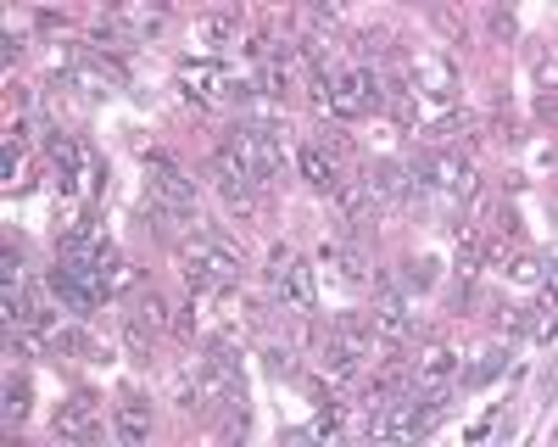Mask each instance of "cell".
<instances>
[{"label":"cell","instance_id":"12","mask_svg":"<svg viewBox=\"0 0 558 447\" xmlns=\"http://www.w3.org/2000/svg\"><path fill=\"white\" fill-rule=\"evenodd\" d=\"M45 291H51V297H57V302L73 313V319H89V313H96V302H101L96 291H89V280L78 275V268H68V263L45 275Z\"/></svg>","mask_w":558,"mask_h":447},{"label":"cell","instance_id":"1","mask_svg":"<svg viewBox=\"0 0 558 447\" xmlns=\"http://www.w3.org/2000/svg\"><path fill=\"white\" fill-rule=\"evenodd\" d=\"M146 213L157 218V235H168V241L196 224V185L162 152H146Z\"/></svg>","mask_w":558,"mask_h":447},{"label":"cell","instance_id":"5","mask_svg":"<svg viewBox=\"0 0 558 447\" xmlns=\"http://www.w3.org/2000/svg\"><path fill=\"white\" fill-rule=\"evenodd\" d=\"M45 146H51L57 185H62L68 196H96V191L107 185V168H101L96 157H89V146H84V141H73V134H62V129H57Z\"/></svg>","mask_w":558,"mask_h":447},{"label":"cell","instance_id":"23","mask_svg":"<svg viewBox=\"0 0 558 447\" xmlns=\"http://www.w3.org/2000/svg\"><path fill=\"white\" fill-rule=\"evenodd\" d=\"M0 173H7V185L23 173V141H7V152H0Z\"/></svg>","mask_w":558,"mask_h":447},{"label":"cell","instance_id":"24","mask_svg":"<svg viewBox=\"0 0 558 447\" xmlns=\"http://www.w3.org/2000/svg\"><path fill=\"white\" fill-rule=\"evenodd\" d=\"M202 34H207L213 45H223V39H235V17H207V23H202Z\"/></svg>","mask_w":558,"mask_h":447},{"label":"cell","instance_id":"22","mask_svg":"<svg viewBox=\"0 0 558 447\" xmlns=\"http://www.w3.org/2000/svg\"><path fill=\"white\" fill-rule=\"evenodd\" d=\"M497 370H502V352H481V364L458 370V386H486V380H492Z\"/></svg>","mask_w":558,"mask_h":447},{"label":"cell","instance_id":"2","mask_svg":"<svg viewBox=\"0 0 558 447\" xmlns=\"http://www.w3.org/2000/svg\"><path fill=\"white\" fill-rule=\"evenodd\" d=\"M184 286L191 291H207V297H218V291H235L241 286V252L229 246L218 230H202L196 241H184Z\"/></svg>","mask_w":558,"mask_h":447},{"label":"cell","instance_id":"7","mask_svg":"<svg viewBox=\"0 0 558 447\" xmlns=\"http://www.w3.org/2000/svg\"><path fill=\"white\" fill-rule=\"evenodd\" d=\"M274 302L279 313H291V319H307V313L318 307V286H313V268L307 263H279L274 268Z\"/></svg>","mask_w":558,"mask_h":447},{"label":"cell","instance_id":"10","mask_svg":"<svg viewBox=\"0 0 558 447\" xmlns=\"http://www.w3.org/2000/svg\"><path fill=\"white\" fill-rule=\"evenodd\" d=\"M57 436L62 442H101V397L96 391H73L57 409Z\"/></svg>","mask_w":558,"mask_h":447},{"label":"cell","instance_id":"21","mask_svg":"<svg viewBox=\"0 0 558 447\" xmlns=\"http://www.w3.org/2000/svg\"><path fill=\"white\" fill-rule=\"evenodd\" d=\"M263 370H268L274 380H291V375H296V347H291V341H268V347H263Z\"/></svg>","mask_w":558,"mask_h":447},{"label":"cell","instance_id":"25","mask_svg":"<svg viewBox=\"0 0 558 447\" xmlns=\"http://www.w3.org/2000/svg\"><path fill=\"white\" fill-rule=\"evenodd\" d=\"M17 57H23V39H17V34L7 28V34H0V62H7V68H12Z\"/></svg>","mask_w":558,"mask_h":447},{"label":"cell","instance_id":"13","mask_svg":"<svg viewBox=\"0 0 558 447\" xmlns=\"http://www.w3.org/2000/svg\"><path fill=\"white\" fill-rule=\"evenodd\" d=\"M363 191H368V202H375V207L413 202V173H408V162H375V168L363 173Z\"/></svg>","mask_w":558,"mask_h":447},{"label":"cell","instance_id":"18","mask_svg":"<svg viewBox=\"0 0 558 447\" xmlns=\"http://www.w3.org/2000/svg\"><path fill=\"white\" fill-rule=\"evenodd\" d=\"M336 436H341V402L324 397V409L313 414V425L296 431V442H336Z\"/></svg>","mask_w":558,"mask_h":447},{"label":"cell","instance_id":"17","mask_svg":"<svg viewBox=\"0 0 558 447\" xmlns=\"http://www.w3.org/2000/svg\"><path fill=\"white\" fill-rule=\"evenodd\" d=\"M28 402H34L28 375H7V386H0V420H7V431H17L28 420Z\"/></svg>","mask_w":558,"mask_h":447},{"label":"cell","instance_id":"3","mask_svg":"<svg viewBox=\"0 0 558 447\" xmlns=\"http://www.w3.org/2000/svg\"><path fill=\"white\" fill-rule=\"evenodd\" d=\"M223 152H235L263 185H274L279 168H286V146H279V129L274 123H252V118H235V129L223 134Z\"/></svg>","mask_w":558,"mask_h":447},{"label":"cell","instance_id":"14","mask_svg":"<svg viewBox=\"0 0 558 447\" xmlns=\"http://www.w3.org/2000/svg\"><path fill=\"white\" fill-rule=\"evenodd\" d=\"M318 268H330L341 286H368V280H375V275H368V263H363V252L357 246H341V241H330V246L318 252Z\"/></svg>","mask_w":558,"mask_h":447},{"label":"cell","instance_id":"20","mask_svg":"<svg viewBox=\"0 0 558 447\" xmlns=\"http://www.w3.org/2000/svg\"><path fill=\"white\" fill-rule=\"evenodd\" d=\"M436 275H441V263H436V257H418V263H402V275H391V280H397L402 291H430Z\"/></svg>","mask_w":558,"mask_h":447},{"label":"cell","instance_id":"16","mask_svg":"<svg viewBox=\"0 0 558 447\" xmlns=\"http://www.w3.org/2000/svg\"><path fill=\"white\" fill-rule=\"evenodd\" d=\"M296 162H302V173H307V185H313V191H330V196L341 191V179H347V173H341V162H336L330 152L302 146V157H296Z\"/></svg>","mask_w":558,"mask_h":447},{"label":"cell","instance_id":"9","mask_svg":"<svg viewBox=\"0 0 558 447\" xmlns=\"http://www.w3.org/2000/svg\"><path fill=\"white\" fill-rule=\"evenodd\" d=\"M452 375H458V352L441 347V341L418 347V352L408 358V386H413V391H447Z\"/></svg>","mask_w":558,"mask_h":447},{"label":"cell","instance_id":"11","mask_svg":"<svg viewBox=\"0 0 558 447\" xmlns=\"http://www.w3.org/2000/svg\"><path fill=\"white\" fill-rule=\"evenodd\" d=\"M179 84H184V96H191L196 107H213V101H223L229 89H235V78H229L223 62H184Z\"/></svg>","mask_w":558,"mask_h":447},{"label":"cell","instance_id":"8","mask_svg":"<svg viewBox=\"0 0 558 447\" xmlns=\"http://www.w3.org/2000/svg\"><path fill=\"white\" fill-rule=\"evenodd\" d=\"M57 257H62L68 268H107L118 252H112V241L101 235V224H73V230H62V241H57Z\"/></svg>","mask_w":558,"mask_h":447},{"label":"cell","instance_id":"6","mask_svg":"<svg viewBox=\"0 0 558 447\" xmlns=\"http://www.w3.org/2000/svg\"><path fill=\"white\" fill-rule=\"evenodd\" d=\"M213 179H218L223 202L235 207V213H252V207H257V196L268 191L263 179H257V173H252V168H246L235 152H223V146H218V157H213Z\"/></svg>","mask_w":558,"mask_h":447},{"label":"cell","instance_id":"15","mask_svg":"<svg viewBox=\"0 0 558 447\" xmlns=\"http://www.w3.org/2000/svg\"><path fill=\"white\" fill-rule=\"evenodd\" d=\"M146 436H151V402L134 397V391H123V397H118V442L140 447Z\"/></svg>","mask_w":558,"mask_h":447},{"label":"cell","instance_id":"4","mask_svg":"<svg viewBox=\"0 0 558 447\" xmlns=\"http://www.w3.org/2000/svg\"><path fill=\"white\" fill-rule=\"evenodd\" d=\"M123 307H129V313H123V341H129V352L140 358V364H146V358H151V341L173 325V307H168L151 286H134Z\"/></svg>","mask_w":558,"mask_h":447},{"label":"cell","instance_id":"19","mask_svg":"<svg viewBox=\"0 0 558 447\" xmlns=\"http://www.w3.org/2000/svg\"><path fill=\"white\" fill-rule=\"evenodd\" d=\"M118 17H123V28L134 34V45H140V39H151V34H162V23H168L162 7H123Z\"/></svg>","mask_w":558,"mask_h":447}]
</instances>
